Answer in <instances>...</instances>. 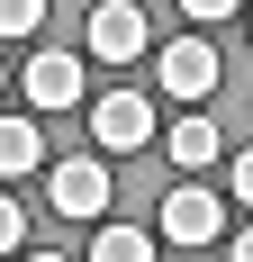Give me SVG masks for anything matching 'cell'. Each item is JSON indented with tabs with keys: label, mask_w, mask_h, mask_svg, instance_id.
Instances as JSON below:
<instances>
[{
	"label": "cell",
	"mask_w": 253,
	"mask_h": 262,
	"mask_svg": "<svg viewBox=\"0 0 253 262\" xmlns=\"http://www.w3.org/2000/svg\"><path fill=\"white\" fill-rule=\"evenodd\" d=\"M81 118H91V145H100V163H109V154H145L154 136H163V127H154V100H145V91H100Z\"/></svg>",
	"instance_id": "1"
},
{
	"label": "cell",
	"mask_w": 253,
	"mask_h": 262,
	"mask_svg": "<svg viewBox=\"0 0 253 262\" xmlns=\"http://www.w3.org/2000/svg\"><path fill=\"white\" fill-rule=\"evenodd\" d=\"M154 226H163L172 244H217V235H226V199H217L208 181H172L163 208H154Z\"/></svg>",
	"instance_id": "2"
},
{
	"label": "cell",
	"mask_w": 253,
	"mask_h": 262,
	"mask_svg": "<svg viewBox=\"0 0 253 262\" xmlns=\"http://www.w3.org/2000/svg\"><path fill=\"white\" fill-rule=\"evenodd\" d=\"M46 199H54V217H109V199H118V181H109V163L100 154H73V163H54L46 172Z\"/></svg>",
	"instance_id": "3"
},
{
	"label": "cell",
	"mask_w": 253,
	"mask_h": 262,
	"mask_svg": "<svg viewBox=\"0 0 253 262\" xmlns=\"http://www.w3.org/2000/svg\"><path fill=\"white\" fill-rule=\"evenodd\" d=\"M217 73H226V63H217V46H208V36H172V46L154 54V81H163V100H208V91H217Z\"/></svg>",
	"instance_id": "4"
},
{
	"label": "cell",
	"mask_w": 253,
	"mask_h": 262,
	"mask_svg": "<svg viewBox=\"0 0 253 262\" xmlns=\"http://www.w3.org/2000/svg\"><path fill=\"white\" fill-rule=\"evenodd\" d=\"M27 108H81V54L73 46H36L27 54Z\"/></svg>",
	"instance_id": "5"
},
{
	"label": "cell",
	"mask_w": 253,
	"mask_h": 262,
	"mask_svg": "<svg viewBox=\"0 0 253 262\" xmlns=\"http://www.w3.org/2000/svg\"><path fill=\"white\" fill-rule=\"evenodd\" d=\"M91 54H100V63H136V54H145V9H136V0H100V9H91Z\"/></svg>",
	"instance_id": "6"
},
{
	"label": "cell",
	"mask_w": 253,
	"mask_h": 262,
	"mask_svg": "<svg viewBox=\"0 0 253 262\" xmlns=\"http://www.w3.org/2000/svg\"><path fill=\"white\" fill-rule=\"evenodd\" d=\"M27 172H46V127L27 108H0V181H27Z\"/></svg>",
	"instance_id": "7"
},
{
	"label": "cell",
	"mask_w": 253,
	"mask_h": 262,
	"mask_svg": "<svg viewBox=\"0 0 253 262\" xmlns=\"http://www.w3.org/2000/svg\"><path fill=\"white\" fill-rule=\"evenodd\" d=\"M217 154H226V136H217V118H208V108L172 118V163H181V172H208Z\"/></svg>",
	"instance_id": "8"
},
{
	"label": "cell",
	"mask_w": 253,
	"mask_h": 262,
	"mask_svg": "<svg viewBox=\"0 0 253 262\" xmlns=\"http://www.w3.org/2000/svg\"><path fill=\"white\" fill-rule=\"evenodd\" d=\"M81 262H154V226H118V217H109Z\"/></svg>",
	"instance_id": "9"
},
{
	"label": "cell",
	"mask_w": 253,
	"mask_h": 262,
	"mask_svg": "<svg viewBox=\"0 0 253 262\" xmlns=\"http://www.w3.org/2000/svg\"><path fill=\"white\" fill-rule=\"evenodd\" d=\"M46 27V0H0V36H36Z\"/></svg>",
	"instance_id": "10"
},
{
	"label": "cell",
	"mask_w": 253,
	"mask_h": 262,
	"mask_svg": "<svg viewBox=\"0 0 253 262\" xmlns=\"http://www.w3.org/2000/svg\"><path fill=\"white\" fill-rule=\"evenodd\" d=\"M0 253H27V217H18L9 190H0Z\"/></svg>",
	"instance_id": "11"
},
{
	"label": "cell",
	"mask_w": 253,
	"mask_h": 262,
	"mask_svg": "<svg viewBox=\"0 0 253 262\" xmlns=\"http://www.w3.org/2000/svg\"><path fill=\"white\" fill-rule=\"evenodd\" d=\"M226 190H235V199H244V208H253V145H244V154H235V181H226Z\"/></svg>",
	"instance_id": "12"
},
{
	"label": "cell",
	"mask_w": 253,
	"mask_h": 262,
	"mask_svg": "<svg viewBox=\"0 0 253 262\" xmlns=\"http://www.w3.org/2000/svg\"><path fill=\"white\" fill-rule=\"evenodd\" d=\"M226 262H253V226H244V235H235V244H226Z\"/></svg>",
	"instance_id": "13"
},
{
	"label": "cell",
	"mask_w": 253,
	"mask_h": 262,
	"mask_svg": "<svg viewBox=\"0 0 253 262\" xmlns=\"http://www.w3.org/2000/svg\"><path fill=\"white\" fill-rule=\"evenodd\" d=\"M18 262H81V253H36V244H27V253H18Z\"/></svg>",
	"instance_id": "14"
},
{
	"label": "cell",
	"mask_w": 253,
	"mask_h": 262,
	"mask_svg": "<svg viewBox=\"0 0 253 262\" xmlns=\"http://www.w3.org/2000/svg\"><path fill=\"white\" fill-rule=\"evenodd\" d=\"M0 91H9V63H0Z\"/></svg>",
	"instance_id": "15"
},
{
	"label": "cell",
	"mask_w": 253,
	"mask_h": 262,
	"mask_svg": "<svg viewBox=\"0 0 253 262\" xmlns=\"http://www.w3.org/2000/svg\"><path fill=\"white\" fill-rule=\"evenodd\" d=\"M244 27H253V18H244Z\"/></svg>",
	"instance_id": "16"
}]
</instances>
